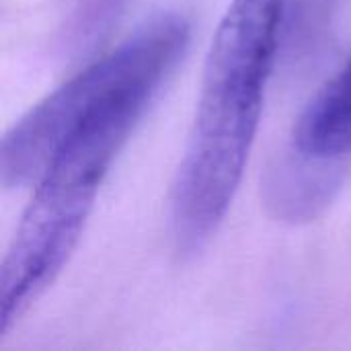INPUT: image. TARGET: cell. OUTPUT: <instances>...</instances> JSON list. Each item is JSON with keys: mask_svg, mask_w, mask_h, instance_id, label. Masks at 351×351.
I'll use <instances>...</instances> for the list:
<instances>
[{"mask_svg": "<svg viewBox=\"0 0 351 351\" xmlns=\"http://www.w3.org/2000/svg\"><path fill=\"white\" fill-rule=\"evenodd\" d=\"M152 95L115 101L80 123L56 150L0 267V339L68 263L101 183Z\"/></svg>", "mask_w": 351, "mask_h": 351, "instance_id": "cell-2", "label": "cell"}, {"mask_svg": "<svg viewBox=\"0 0 351 351\" xmlns=\"http://www.w3.org/2000/svg\"><path fill=\"white\" fill-rule=\"evenodd\" d=\"M187 39L189 23L181 14H158L39 101L2 140V185L10 189L35 183L62 142L88 117L123 97L154 95L181 58Z\"/></svg>", "mask_w": 351, "mask_h": 351, "instance_id": "cell-3", "label": "cell"}, {"mask_svg": "<svg viewBox=\"0 0 351 351\" xmlns=\"http://www.w3.org/2000/svg\"><path fill=\"white\" fill-rule=\"evenodd\" d=\"M292 146L313 162L351 154V58L308 101L294 125Z\"/></svg>", "mask_w": 351, "mask_h": 351, "instance_id": "cell-4", "label": "cell"}, {"mask_svg": "<svg viewBox=\"0 0 351 351\" xmlns=\"http://www.w3.org/2000/svg\"><path fill=\"white\" fill-rule=\"evenodd\" d=\"M284 0H232L208 49L197 109L177 169L171 222L181 253L199 251L239 189L276 60Z\"/></svg>", "mask_w": 351, "mask_h": 351, "instance_id": "cell-1", "label": "cell"}]
</instances>
